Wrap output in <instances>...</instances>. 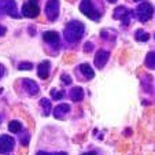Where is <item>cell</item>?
Returning <instances> with one entry per match:
<instances>
[{
    "label": "cell",
    "instance_id": "19",
    "mask_svg": "<svg viewBox=\"0 0 155 155\" xmlns=\"http://www.w3.org/2000/svg\"><path fill=\"white\" fill-rule=\"evenodd\" d=\"M146 64H147V68H148V69H152V70H154V68H155V63H154V51H152V52H150L148 55H147Z\"/></svg>",
    "mask_w": 155,
    "mask_h": 155
},
{
    "label": "cell",
    "instance_id": "3",
    "mask_svg": "<svg viewBox=\"0 0 155 155\" xmlns=\"http://www.w3.org/2000/svg\"><path fill=\"white\" fill-rule=\"evenodd\" d=\"M135 14L140 22H147V21H150L152 18V15H154V7H152V4L148 3V2H143V3H140L136 7Z\"/></svg>",
    "mask_w": 155,
    "mask_h": 155
},
{
    "label": "cell",
    "instance_id": "25",
    "mask_svg": "<svg viewBox=\"0 0 155 155\" xmlns=\"http://www.w3.org/2000/svg\"><path fill=\"white\" fill-rule=\"evenodd\" d=\"M37 155H68L66 152H56V154H50V152H44V151H40Z\"/></svg>",
    "mask_w": 155,
    "mask_h": 155
},
{
    "label": "cell",
    "instance_id": "2",
    "mask_svg": "<svg viewBox=\"0 0 155 155\" xmlns=\"http://www.w3.org/2000/svg\"><path fill=\"white\" fill-rule=\"evenodd\" d=\"M80 10L85 17H88L92 21H99L100 17H102V12L97 11L92 0H82L81 4H80Z\"/></svg>",
    "mask_w": 155,
    "mask_h": 155
},
{
    "label": "cell",
    "instance_id": "26",
    "mask_svg": "<svg viewBox=\"0 0 155 155\" xmlns=\"http://www.w3.org/2000/svg\"><path fill=\"white\" fill-rule=\"evenodd\" d=\"M7 33V29H6V26H2L0 25V36H4Z\"/></svg>",
    "mask_w": 155,
    "mask_h": 155
},
{
    "label": "cell",
    "instance_id": "8",
    "mask_svg": "<svg viewBox=\"0 0 155 155\" xmlns=\"http://www.w3.org/2000/svg\"><path fill=\"white\" fill-rule=\"evenodd\" d=\"M15 146V140L8 135L0 136V154H7L10 152Z\"/></svg>",
    "mask_w": 155,
    "mask_h": 155
},
{
    "label": "cell",
    "instance_id": "18",
    "mask_svg": "<svg viewBox=\"0 0 155 155\" xmlns=\"http://www.w3.org/2000/svg\"><path fill=\"white\" fill-rule=\"evenodd\" d=\"M136 40L137 41H147V40H150V35L146 32H143V30H137V32H136Z\"/></svg>",
    "mask_w": 155,
    "mask_h": 155
},
{
    "label": "cell",
    "instance_id": "7",
    "mask_svg": "<svg viewBox=\"0 0 155 155\" xmlns=\"http://www.w3.org/2000/svg\"><path fill=\"white\" fill-rule=\"evenodd\" d=\"M130 15H132V11H129L126 7L124 6H120L114 10V14H113V18L114 19H121L124 22L125 26L129 25V19H130Z\"/></svg>",
    "mask_w": 155,
    "mask_h": 155
},
{
    "label": "cell",
    "instance_id": "30",
    "mask_svg": "<svg viewBox=\"0 0 155 155\" xmlns=\"http://www.w3.org/2000/svg\"><path fill=\"white\" fill-rule=\"evenodd\" d=\"M135 2H141V3H143V2H144V0H135Z\"/></svg>",
    "mask_w": 155,
    "mask_h": 155
},
{
    "label": "cell",
    "instance_id": "27",
    "mask_svg": "<svg viewBox=\"0 0 155 155\" xmlns=\"http://www.w3.org/2000/svg\"><path fill=\"white\" fill-rule=\"evenodd\" d=\"M4 73H6V70H4V68H3V64H0V80L3 78Z\"/></svg>",
    "mask_w": 155,
    "mask_h": 155
},
{
    "label": "cell",
    "instance_id": "6",
    "mask_svg": "<svg viewBox=\"0 0 155 155\" xmlns=\"http://www.w3.org/2000/svg\"><path fill=\"white\" fill-rule=\"evenodd\" d=\"M22 14L26 18H36L38 14H40V7L37 6L36 2H28L22 6Z\"/></svg>",
    "mask_w": 155,
    "mask_h": 155
},
{
    "label": "cell",
    "instance_id": "28",
    "mask_svg": "<svg viewBox=\"0 0 155 155\" xmlns=\"http://www.w3.org/2000/svg\"><path fill=\"white\" fill-rule=\"evenodd\" d=\"M108 2H110V3H117L118 0H108Z\"/></svg>",
    "mask_w": 155,
    "mask_h": 155
},
{
    "label": "cell",
    "instance_id": "12",
    "mask_svg": "<svg viewBox=\"0 0 155 155\" xmlns=\"http://www.w3.org/2000/svg\"><path fill=\"white\" fill-rule=\"evenodd\" d=\"M70 111V106L66 104V103H62V104H58L55 108H54V117L58 118V120H62Z\"/></svg>",
    "mask_w": 155,
    "mask_h": 155
},
{
    "label": "cell",
    "instance_id": "23",
    "mask_svg": "<svg viewBox=\"0 0 155 155\" xmlns=\"http://www.w3.org/2000/svg\"><path fill=\"white\" fill-rule=\"evenodd\" d=\"M62 81H63L66 85H70V84H71L70 76H69V74H63V76H62Z\"/></svg>",
    "mask_w": 155,
    "mask_h": 155
},
{
    "label": "cell",
    "instance_id": "5",
    "mask_svg": "<svg viewBox=\"0 0 155 155\" xmlns=\"http://www.w3.org/2000/svg\"><path fill=\"white\" fill-rule=\"evenodd\" d=\"M0 10H3L6 14H8L12 18H19L17 3L14 0H0Z\"/></svg>",
    "mask_w": 155,
    "mask_h": 155
},
{
    "label": "cell",
    "instance_id": "21",
    "mask_svg": "<svg viewBox=\"0 0 155 155\" xmlns=\"http://www.w3.org/2000/svg\"><path fill=\"white\" fill-rule=\"evenodd\" d=\"M33 64L30 63V62H21L19 64H18V69L19 70H32Z\"/></svg>",
    "mask_w": 155,
    "mask_h": 155
},
{
    "label": "cell",
    "instance_id": "24",
    "mask_svg": "<svg viewBox=\"0 0 155 155\" xmlns=\"http://www.w3.org/2000/svg\"><path fill=\"white\" fill-rule=\"evenodd\" d=\"M28 141H29V133H25V137L21 139V144L22 146H28Z\"/></svg>",
    "mask_w": 155,
    "mask_h": 155
},
{
    "label": "cell",
    "instance_id": "13",
    "mask_svg": "<svg viewBox=\"0 0 155 155\" xmlns=\"http://www.w3.org/2000/svg\"><path fill=\"white\" fill-rule=\"evenodd\" d=\"M43 38H44V41L48 43V44H55V45H58L59 44V35L56 32H54V30L44 32L43 33Z\"/></svg>",
    "mask_w": 155,
    "mask_h": 155
},
{
    "label": "cell",
    "instance_id": "20",
    "mask_svg": "<svg viewBox=\"0 0 155 155\" xmlns=\"http://www.w3.org/2000/svg\"><path fill=\"white\" fill-rule=\"evenodd\" d=\"M51 96L54 97V100H61L62 97L64 96V94H63V92H59L58 89H55V88H54V89H51Z\"/></svg>",
    "mask_w": 155,
    "mask_h": 155
},
{
    "label": "cell",
    "instance_id": "32",
    "mask_svg": "<svg viewBox=\"0 0 155 155\" xmlns=\"http://www.w3.org/2000/svg\"><path fill=\"white\" fill-rule=\"evenodd\" d=\"M0 121H2V118H0Z\"/></svg>",
    "mask_w": 155,
    "mask_h": 155
},
{
    "label": "cell",
    "instance_id": "10",
    "mask_svg": "<svg viewBox=\"0 0 155 155\" xmlns=\"http://www.w3.org/2000/svg\"><path fill=\"white\" fill-rule=\"evenodd\" d=\"M22 85H24V88L26 89V92L30 95V96H36V95L38 94V91H40L37 82L33 81V80H30V78H24L22 80Z\"/></svg>",
    "mask_w": 155,
    "mask_h": 155
},
{
    "label": "cell",
    "instance_id": "16",
    "mask_svg": "<svg viewBox=\"0 0 155 155\" xmlns=\"http://www.w3.org/2000/svg\"><path fill=\"white\" fill-rule=\"evenodd\" d=\"M40 103H41V106H43V108H44V115H45V117L50 115V113L52 111V104H51V102L48 99H45V97H43Z\"/></svg>",
    "mask_w": 155,
    "mask_h": 155
},
{
    "label": "cell",
    "instance_id": "15",
    "mask_svg": "<svg viewBox=\"0 0 155 155\" xmlns=\"http://www.w3.org/2000/svg\"><path fill=\"white\" fill-rule=\"evenodd\" d=\"M70 97L73 102H81L84 99V91L81 87H76L70 91Z\"/></svg>",
    "mask_w": 155,
    "mask_h": 155
},
{
    "label": "cell",
    "instance_id": "11",
    "mask_svg": "<svg viewBox=\"0 0 155 155\" xmlns=\"http://www.w3.org/2000/svg\"><path fill=\"white\" fill-rule=\"evenodd\" d=\"M50 69H51V62L50 61H43L37 68V74L41 80H47L50 76Z\"/></svg>",
    "mask_w": 155,
    "mask_h": 155
},
{
    "label": "cell",
    "instance_id": "1",
    "mask_svg": "<svg viewBox=\"0 0 155 155\" xmlns=\"http://www.w3.org/2000/svg\"><path fill=\"white\" fill-rule=\"evenodd\" d=\"M85 26L80 21H71L64 28V38L69 43H76L84 36Z\"/></svg>",
    "mask_w": 155,
    "mask_h": 155
},
{
    "label": "cell",
    "instance_id": "14",
    "mask_svg": "<svg viewBox=\"0 0 155 155\" xmlns=\"http://www.w3.org/2000/svg\"><path fill=\"white\" fill-rule=\"evenodd\" d=\"M80 71H81V74H82V76H84L87 80H91V78H94V77H95L94 69H92L88 63H82L81 66H80Z\"/></svg>",
    "mask_w": 155,
    "mask_h": 155
},
{
    "label": "cell",
    "instance_id": "31",
    "mask_svg": "<svg viewBox=\"0 0 155 155\" xmlns=\"http://www.w3.org/2000/svg\"><path fill=\"white\" fill-rule=\"evenodd\" d=\"M30 2H35V0H30Z\"/></svg>",
    "mask_w": 155,
    "mask_h": 155
},
{
    "label": "cell",
    "instance_id": "22",
    "mask_svg": "<svg viewBox=\"0 0 155 155\" xmlns=\"http://www.w3.org/2000/svg\"><path fill=\"white\" fill-rule=\"evenodd\" d=\"M92 50H94V44H92V43H89V41H88V43L84 44V51H85V52H91Z\"/></svg>",
    "mask_w": 155,
    "mask_h": 155
},
{
    "label": "cell",
    "instance_id": "9",
    "mask_svg": "<svg viewBox=\"0 0 155 155\" xmlns=\"http://www.w3.org/2000/svg\"><path fill=\"white\" fill-rule=\"evenodd\" d=\"M108 58H110V54L104 50H99L96 52V56H95V66L97 69H103L107 63Z\"/></svg>",
    "mask_w": 155,
    "mask_h": 155
},
{
    "label": "cell",
    "instance_id": "4",
    "mask_svg": "<svg viewBox=\"0 0 155 155\" xmlns=\"http://www.w3.org/2000/svg\"><path fill=\"white\" fill-rule=\"evenodd\" d=\"M44 11H45V15H47V19L54 22L59 15V0H48Z\"/></svg>",
    "mask_w": 155,
    "mask_h": 155
},
{
    "label": "cell",
    "instance_id": "29",
    "mask_svg": "<svg viewBox=\"0 0 155 155\" xmlns=\"http://www.w3.org/2000/svg\"><path fill=\"white\" fill-rule=\"evenodd\" d=\"M84 155H95L94 152H87V154H84Z\"/></svg>",
    "mask_w": 155,
    "mask_h": 155
},
{
    "label": "cell",
    "instance_id": "17",
    "mask_svg": "<svg viewBox=\"0 0 155 155\" xmlns=\"http://www.w3.org/2000/svg\"><path fill=\"white\" fill-rule=\"evenodd\" d=\"M21 128H22V125H21V122L17 120L11 121V122L8 124V130L11 132V133H18V132L21 130Z\"/></svg>",
    "mask_w": 155,
    "mask_h": 155
}]
</instances>
